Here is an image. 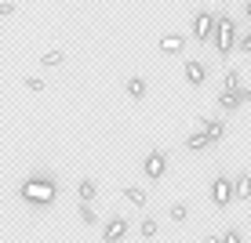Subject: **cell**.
Here are the masks:
<instances>
[{"mask_svg":"<svg viewBox=\"0 0 251 243\" xmlns=\"http://www.w3.org/2000/svg\"><path fill=\"white\" fill-rule=\"evenodd\" d=\"M211 44L219 55H229L233 44H240V33H237V22L229 19V15H219V25H215V37H211Z\"/></svg>","mask_w":251,"mask_h":243,"instance_id":"7a4b0ae2","label":"cell"},{"mask_svg":"<svg viewBox=\"0 0 251 243\" xmlns=\"http://www.w3.org/2000/svg\"><path fill=\"white\" fill-rule=\"evenodd\" d=\"M95 193H99V185H95L91 178H80V181H76V196H80L84 203H91V199H95Z\"/></svg>","mask_w":251,"mask_h":243,"instance_id":"5bb4252c","label":"cell"},{"mask_svg":"<svg viewBox=\"0 0 251 243\" xmlns=\"http://www.w3.org/2000/svg\"><path fill=\"white\" fill-rule=\"evenodd\" d=\"M215 25H219V15H211V11H197L193 15V25H189V29H193V40H211L215 37Z\"/></svg>","mask_w":251,"mask_h":243,"instance_id":"277c9868","label":"cell"},{"mask_svg":"<svg viewBox=\"0 0 251 243\" xmlns=\"http://www.w3.org/2000/svg\"><path fill=\"white\" fill-rule=\"evenodd\" d=\"M124 236H127V218L124 214H117V218H109L106 225H102V240L106 243H120Z\"/></svg>","mask_w":251,"mask_h":243,"instance_id":"52a82bcc","label":"cell"},{"mask_svg":"<svg viewBox=\"0 0 251 243\" xmlns=\"http://www.w3.org/2000/svg\"><path fill=\"white\" fill-rule=\"evenodd\" d=\"M164 175H168V156H164L160 149H153V153H146V178H153V181H160Z\"/></svg>","mask_w":251,"mask_h":243,"instance_id":"8992f818","label":"cell"},{"mask_svg":"<svg viewBox=\"0 0 251 243\" xmlns=\"http://www.w3.org/2000/svg\"><path fill=\"white\" fill-rule=\"evenodd\" d=\"M233 181L226 178V175H215V181H211V203L215 207H229L233 203Z\"/></svg>","mask_w":251,"mask_h":243,"instance_id":"5b68a950","label":"cell"},{"mask_svg":"<svg viewBox=\"0 0 251 243\" xmlns=\"http://www.w3.org/2000/svg\"><path fill=\"white\" fill-rule=\"evenodd\" d=\"M19 196L25 199V203H33V207H48V203H55L58 185L51 178H44V175H33V178H25L19 185Z\"/></svg>","mask_w":251,"mask_h":243,"instance_id":"6da1fadb","label":"cell"},{"mask_svg":"<svg viewBox=\"0 0 251 243\" xmlns=\"http://www.w3.org/2000/svg\"><path fill=\"white\" fill-rule=\"evenodd\" d=\"M124 91H127V98L142 102V98H146V80H142V76H127V80H124Z\"/></svg>","mask_w":251,"mask_h":243,"instance_id":"8fae6325","label":"cell"},{"mask_svg":"<svg viewBox=\"0 0 251 243\" xmlns=\"http://www.w3.org/2000/svg\"><path fill=\"white\" fill-rule=\"evenodd\" d=\"M222 88H240V69L237 66H226V84Z\"/></svg>","mask_w":251,"mask_h":243,"instance_id":"d6986e66","label":"cell"},{"mask_svg":"<svg viewBox=\"0 0 251 243\" xmlns=\"http://www.w3.org/2000/svg\"><path fill=\"white\" fill-rule=\"evenodd\" d=\"M207 145H211V138H207L204 127H201V131H193V134L186 138V149H189V153H201V149H207Z\"/></svg>","mask_w":251,"mask_h":243,"instance_id":"7c38bea8","label":"cell"},{"mask_svg":"<svg viewBox=\"0 0 251 243\" xmlns=\"http://www.w3.org/2000/svg\"><path fill=\"white\" fill-rule=\"evenodd\" d=\"M11 15H15V4H11V0H4V4H0V19H11Z\"/></svg>","mask_w":251,"mask_h":243,"instance_id":"603a6c76","label":"cell"},{"mask_svg":"<svg viewBox=\"0 0 251 243\" xmlns=\"http://www.w3.org/2000/svg\"><path fill=\"white\" fill-rule=\"evenodd\" d=\"M248 102H251V88H222L219 91V109L222 112H237Z\"/></svg>","mask_w":251,"mask_h":243,"instance_id":"3957f363","label":"cell"},{"mask_svg":"<svg viewBox=\"0 0 251 243\" xmlns=\"http://www.w3.org/2000/svg\"><path fill=\"white\" fill-rule=\"evenodd\" d=\"M138 232H142V240H153V236H157V221H153V218H142Z\"/></svg>","mask_w":251,"mask_h":243,"instance_id":"ac0fdd59","label":"cell"},{"mask_svg":"<svg viewBox=\"0 0 251 243\" xmlns=\"http://www.w3.org/2000/svg\"><path fill=\"white\" fill-rule=\"evenodd\" d=\"M222 240H226V243H244V232H240V229H226Z\"/></svg>","mask_w":251,"mask_h":243,"instance_id":"44dd1931","label":"cell"},{"mask_svg":"<svg viewBox=\"0 0 251 243\" xmlns=\"http://www.w3.org/2000/svg\"><path fill=\"white\" fill-rule=\"evenodd\" d=\"M237 47H240V51H248V55H251V29L244 33V37H240V44H237Z\"/></svg>","mask_w":251,"mask_h":243,"instance_id":"cb8c5ba5","label":"cell"},{"mask_svg":"<svg viewBox=\"0 0 251 243\" xmlns=\"http://www.w3.org/2000/svg\"><path fill=\"white\" fill-rule=\"evenodd\" d=\"M233 196H237V199L251 196V175H237V178H233Z\"/></svg>","mask_w":251,"mask_h":243,"instance_id":"4fadbf2b","label":"cell"},{"mask_svg":"<svg viewBox=\"0 0 251 243\" xmlns=\"http://www.w3.org/2000/svg\"><path fill=\"white\" fill-rule=\"evenodd\" d=\"M168 214H171V221L178 225V221H186V218H189V207H186V203H171V211H168Z\"/></svg>","mask_w":251,"mask_h":243,"instance_id":"e0dca14e","label":"cell"},{"mask_svg":"<svg viewBox=\"0 0 251 243\" xmlns=\"http://www.w3.org/2000/svg\"><path fill=\"white\" fill-rule=\"evenodd\" d=\"M201 127L207 131V138H211V145H215V142H222V138H226V124H222L219 116H201Z\"/></svg>","mask_w":251,"mask_h":243,"instance_id":"30bf717a","label":"cell"},{"mask_svg":"<svg viewBox=\"0 0 251 243\" xmlns=\"http://www.w3.org/2000/svg\"><path fill=\"white\" fill-rule=\"evenodd\" d=\"M40 66H44V69H55V66H62V51H58V47L44 51V58H40Z\"/></svg>","mask_w":251,"mask_h":243,"instance_id":"2e32d148","label":"cell"},{"mask_svg":"<svg viewBox=\"0 0 251 243\" xmlns=\"http://www.w3.org/2000/svg\"><path fill=\"white\" fill-rule=\"evenodd\" d=\"M25 88H29V91H44V88H48V84H44V80H40V76H29V80H25Z\"/></svg>","mask_w":251,"mask_h":243,"instance_id":"7402d4cb","label":"cell"},{"mask_svg":"<svg viewBox=\"0 0 251 243\" xmlns=\"http://www.w3.org/2000/svg\"><path fill=\"white\" fill-rule=\"evenodd\" d=\"M124 199H131L135 207H146V193L138 185H124Z\"/></svg>","mask_w":251,"mask_h":243,"instance_id":"9a60e30c","label":"cell"},{"mask_svg":"<svg viewBox=\"0 0 251 243\" xmlns=\"http://www.w3.org/2000/svg\"><path fill=\"white\" fill-rule=\"evenodd\" d=\"M76 214H80L84 225H95V207L91 203H84V199H80V211H76Z\"/></svg>","mask_w":251,"mask_h":243,"instance_id":"ffe728a7","label":"cell"},{"mask_svg":"<svg viewBox=\"0 0 251 243\" xmlns=\"http://www.w3.org/2000/svg\"><path fill=\"white\" fill-rule=\"evenodd\" d=\"M160 51H164V55H182V51H186V37H182V33H164V37H160Z\"/></svg>","mask_w":251,"mask_h":243,"instance_id":"9c48e42d","label":"cell"},{"mask_svg":"<svg viewBox=\"0 0 251 243\" xmlns=\"http://www.w3.org/2000/svg\"><path fill=\"white\" fill-rule=\"evenodd\" d=\"M204 243H226L222 236H204Z\"/></svg>","mask_w":251,"mask_h":243,"instance_id":"d4e9b609","label":"cell"},{"mask_svg":"<svg viewBox=\"0 0 251 243\" xmlns=\"http://www.w3.org/2000/svg\"><path fill=\"white\" fill-rule=\"evenodd\" d=\"M182 73H186V80L193 84V88H201V84L207 80V66L201 62V58H186V66H182Z\"/></svg>","mask_w":251,"mask_h":243,"instance_id":"ba28073f","label":"cell"}]
</instances>
